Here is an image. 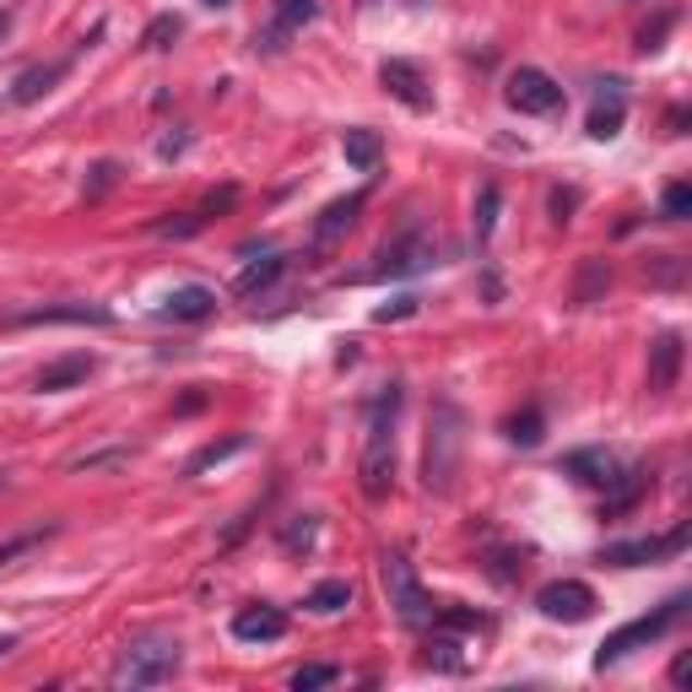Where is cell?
I'll use <instances>...</instances> for the list:
<instances>
[{"mask_svg":"<svg viewBox=\"0 0 692 692\" xmlns=\"http://www.w3.org/2000/svg\"><path fill=\"white\" fill-rule=\"evenodd\" d=\"M65 71H71V60H49V65H27L16 82H11V104L16 109H33L38 98H49L60 82H65Z\"/></svg>","mask_w":692,"mask_h":692,"instance_id":"ffe728a7","label":"cell"},{"mask_svg":"<svg viewBox=\"0 0 692 692\" xmlns=\"http://www.w3.org/2000/svg\"><path fill=\"white\" fill-rule=\"evenodd\" d=\"M363 5H374V0H363Z\"/></svg>","mask_w":692,"mask_h":692,"instance_id":"f907efd6","label":"cell"},{"mask_svg":"<svg viewBox=\"0 0 692 692\" xmlns=\"http://www.w3.org/2000/svg\"><path fill=\"white\" fill-rule=\"evenodd\" d=\"M201 406H206V396H184V401H179L173 412H179V416H190V412H201Z\"/></svg>","mask_w":692,"mask_h":692,"instance_id":"f6af8a7d","label":"cell"},{"mask_svg":"<svg viewBox=\"0 0 692 692\" xmlns=\"http://www.w3.org/2000/svg\"><path fill=\"white\" fill-rule=\"evenodd\" d=\"M201 5H211V11H222V5H233V0H201Z\"/></svg>","mask_w":692,"mask_h":692,"instance_id":"c3c4849f","label":"cell"},{"mask_svg":"<svg viewBox=\"0 0 692 692\" xmlns=\"http://www.w3.org/2000/svg\"><path fill=\"white\" fill-rule=\"evenodd\" d=\"M131 460V449H98V454H82L76 460V471H98V465H125Z\"/></svg>","mask_w":692,"mask_h":692,"instance_id":"f35d334b","label":"cell"},{"mask_svg":"<svg viewBox=\"0 0 692 692\" xmlns=\"http://www.w3.org/2000/svg\"><path fill=\"white\" fill-rule=\"evenodd\" d=\"M281 271H287V255H266V260H255L250 271H239L233 292H239V298H260V292H266V287L281 277Z\"/></svg>","mask_w":692,"mask_h":692,"instance_id":"cb8c5ba5","label":"cell"},{"mask_svg":"<svg viewBox=\"0 0 692 692\" xmlns=\"http://www.w3.org/2000/svg\"><path fill=\"white\" fill-rule=\"evenodd\" d=\"M547 206H553V222L562 228V222L573 217V206H579V190H553V201H547Z\"/></svg>","mask_w":692,"mask_h":692,"instance_id":"60d3db41","label":"cell"},{"mask_svg":"<svg viewBox=\"0 0 692 692\" xmlns=\"http://www.w3.org/2000/svg\"><path fill=\"white\" fill-rule=\"evenodd\" d=\"M308 611H319V617H336V611H347L352 606V584L347 579H325V584H314L308 590V600H303Z\"/></svg>","mask_w":692,"mask_h":692,"instance_id":"d4e9b609","label":"cell"},{"mask_svg":"<svg viewBox=\"0 0 692 692\" xmlns=\"http://www.w3.org/2000/svg\"><path fill=\"white\" fill-rule=\"evenodd\" d=\"M11 655H16V639H11V633H0V660H11Z\"/></svg>","mask_w":692,"mask_h":692,"instance_id":"bcb514c9","label":"cell"},{"mask_svg":"<svg viewBox=\"0 0 692 692\" xmlns=\"http://www.w3.org/2000/svg\"><path fill=\"white\" fill-rule=\"evenodd\" d=\"M660 217H666V222H688L692 217V184H682V179L666 184V195H660Z\"/></svg>","mask_w":692,"mask_h":692,"instance_id":"1f68e13d","label":"cell"},{"mask_svg":"<svg viewBox=\"0 0 692 692\" xmlns=\"http://www.w3.org/2000/svg\"><path fill=\"white\" fill-rule=\"evenodd\" d=\"M422 666H433V671H444V677H465V671H471V655H465V644H460L449 628H433Z\"/></svg>","mask_w":692,"mask_h":692,"instance_id":"44dd1931","label":"cell"},{"mask_svg":"<svg viewBox=\"0 0 692 692\" xmlns=\"http://www.w3.org/2000/svg\"><path fill=\"white\" fill-rule=\"evenodd\" d=\"M379 579H385V595H390V606H396V617L406 622V628H433V617H438V606H433V595L416 584L412 562L401 553H385L379 557Z\"/></svg>","mask_w":692,"mask_h":692,"instance_id":"5b68a950","label":"cell"},{"mask_svg":"<svg viewBox=\"0 0 692 692\" xmlns=\"http://www.w3.org/2000/svg\"><path fill=\"white\" fill-rule=\"evenodd\" d=\"M363 206H368V190H352V195H341V201H330V206L319 211V222H314V250H330L336 239H347Z\"/></svg>","mask_w":692,"mask_h":692,"instance_id":"2e32d148","label":"cell"},{"mask_svg":"<svg viewBox=\"0 0 692 692\" xmlns=\"http://www.w3.org/2000/svg\"><path fill=\"white\" fill-rule=\"evenodd\" d=\"M649 281H655V287H682V281H688V260H677V255L649 260Z\"/></svg>","mask_w":692,"mask_h":692,"instance_id":"e575fe53","label":"cell"},{"mask_svg":"<svg viewBox=\"0 0 692 692\" xmlns=\"http://www.w3.org/2000/svg\"><path fill=\"white\" fill-rule=\"evenodd\" d=\"M396 412H401V385H385L368 401V444L357 460V482L374 503L390 498V482H396Z\"/></svg>","mask_w":692,"mask_h":692,"instance_id":"6da1fadb","label":"cell"},{"mask_svg":"<svg viewBox=\"0 0 692 692\" xmlns=\"http://www.w3.org/2000/svg\"><path fill=\"white\" fill-rule=\"evenodd\" d=\"M93 368H98V357H93V352H65V357H54V363H44V368L33 374V390H38V396L76 390V385H87V379H93Z\"/></svg>","mask_w":692,"mask_h":692,"instance_id":"8fae6325","label":"cell"},{"mask_svg":"<svg viewBox=\"0 0 692 692\" xmlns=\"http://www.w3.org/2000/svg\"><path fill=\"white\" fill-rule=\"evenodd\" d=\"M688 606H692L688 595H671V600H666V606H655L649 617H633L628 628H617V633H611V639H606V644L595 649V666L606 671V666H617L622 655H633V649H649V644H660V639H666V633H671V628H677V622L688 617Z\"/></svg>","mask_w":692,"mask_h":692,"instance_id":"277c9868","label":"cell"},{"mask_svg":"<svg viewBox=\"0 0 692 692\" xmlns=\"http://www.w3.org/2000/svg\"><path fill=\"white\" fill-rule=\"evenodd\" d=\"M114 179H120V162H98L93 179H87V201H104L114 190Z\"/></svg>","mask_w":692,"mask_h":692,"instance_id":"8d00e7d4","label":"cell"},{"mask_svg":"<svg viewBox=\"0 0 692 692\" xmlns=\"http://www.w3.org/2000/svg\"><path fill=\"white\" fill-rule=\"evenodd\" d=\"M688 671H692V660H688V655H677V666H671V682H677V688H688Z\"/></svg>","mask_w":692,"mask_h":692,"instance_id":"ee69618b","label":"cell"},{"mask_svg":"<svg viewBox=\"0 0 692 692\" xmlns=\"http://www.w3.org/2000/svg\"><path fill=\"white\" fill-rule=\"evenodd\" d=\"M114 314L104 303H44V308H22L11 314V325H109Z\"/></svg>","mask_w":692,"mask_h":692,"instance_id":"4fadbf2b","label":"cell"},{"mask_svg":"<svg viewBox=\"0 0 692 692\" xmlns=\"http://www.w3.org/2000/svg\"><path fill=\"white\" fill-rule=\"evenodd\" d=\"M611 281L606 271V260H584V271H579V287H573V303H595V292Z\"/></svg>","mask_w":692,"mask_h":692,"instance_id":"836d02e7","label":"cell"},{"mask_svg":"<svg viewBox=\"0 0 692 692\" xmlns=\"http://www.w3.org/2000/svg\"><path fill=\"white\" fill-rule=\"evenodd\" d=\"M498 206H503V190H498V184H482V195H476V250L493 244V233H498Z\"/></svg>","mask_w":692,"mask_h":692,"instance_id":"4316f807","label":"cell"},{"mask_svg":"<svg viewBox=\"0 0 692 692\" xmlns=\"http://www.w3.org/2000/svg\"><path fill=\"white\" fill-rule=\"evenodd\" d=\"M179 33H184V22H179L173 11H162V16H151V22H146V33H141V49L162 54V49H173V44H179Z\"/></svg>","mask_w":692,"mask_h":692,"instance_id":"f1b7e54d","label":"cell"},{"mask_svg":"<svg viewBox=\"0 0 692 692\" xmlns=\"http://www.w3.org/2000/svg\"><path fill=\"white\" fill-rule=\"evenodd\" d=\"M239 206V184H228V190H217V195H206V206H201V217L211 222V217H222V211H233Z\"/></svg>","mask_w":692,"mask_h":692,"instance_id":"74e56055","label":"cell"},{"mask_svg":"<svg viewBox=\"0 0 692 692\" xmlns=\"http://www.w3.org/2000/svg\"><path fill=\"white\" fill-rule=\"evenodd\" d=\"M438 266V239L427 233V228H406L401 239H390L385 250H379V271L374 277H422V271H433Z\"/></svg>","mask_w":692,"mask_h":692,"instance_id":"8992f818","label":"cell"},{"mask_svg":"<svg viewBox=\"0 0 692 692\" xmlns=\"http://www.w3.org/2000/svg\"><path fill=\"white\" fill-rule=\"evenodd\" d=\"M379 87H385L396 104H406L412 114H433V87H427L422 65H412V60H385V65H379Z\"/></svg>","mask_w":692,"mask_h":692,"instance_id":"30bf717a","label":"cell"},{"mask_svg":"<svg viewBox=\"0 0 692 692\" xmlns=\"http://www.w3.org/2000/svg\"><path fill=\"white\" fill-rule=\"evenodd\" d=\"M692 542V525H671L666 536H644V542H611V547H600V562H611V568H644V562H666V557H677L682 547Z\"/></svg>","mask_w":692,"mask_h":692,"instance_id":"ba28073f","label":"cell"},{"mask_svg":"<svg viewBox=\"0 0 692 692\" xmlns=\"http://www.w3.org/2000/svg\"><path fill=\"white\" fill-rule=\"evenodd\" d=\"M622 125H628V87H622V82H600V98H595L584 131L595 141H611Z\"/></svg>","mask_w":692,"mask_h":692,"instance_id":"ac0fdd59","label":"cell"},{"mask_svg":"<svg viewBox=\"0 0 692 692\" xmlns=\"http://www.w3.org/2000/svg\"><path fill=\"white\" fill-rule=\"evenodd\" d=\"M671 22H677V16L666 11L655 27H644V33H639V49H644V54H649V49H660V38H666V27H671Z\"/></svg>","mask_w":692,"mask_h":692,"instance_id":"7bdbcfd3","label":"cell"},{"mask_svg":"<svg viewBox=\"0 0 692 692\" xmlns=\"http://www.w3.org/2000/svg\"><path fill=\"white\" fill-rule=\"evenodd\" d=\"M503 104L514 109V114H557L562 104H568V93L557 87L553 76L542 71V65H520L514 76H509V87H503Z\"/></svg>","mask_w":692,"mask_h":692,"instance_id":"52a82bcc","label":"cell"},{"mask_svg":"<svg viewBox=\"0 0 692 692\" xmlns=\"http://www.w3.org/2000/svg\"><path fill=\"white\" fill-rule=\"evenodd\" d=\"M406 314H416V298H396V303L374 308V319H379V325H390V319H406Z\"/></svg>","mask_w":692,"mask_h":692,"instance_id":"b9f144b4","label":"cell"},{"mask_svg":"<svg viewBox=\"0 0 692 692\" xmlns=\"http://www.w3.org/2000/svg\"><path fill=\"white\" fill-rule=\"evenodd\" d=\"M595 590L584 584V579H553V584H542L536 590V611L547 617V622H590L595 617Z\"/></svg>","mask_w":692,"mask_h":692,"instance_id":"9c48e42d","label":"cell"},{"mask_svg":"<svg viewBox=\"0 0 692 692\" xmlns=\"http://www.w3.org/2000/svg\"><path fill=\"white\" fill-rule=\"evenodd\" d=\"M5 38H11V11L0 5V49H5Z\"/></svg>","mask_w":692,"mask_h":692,"instance_id":"7dc6e473","label":"cell"},{"mask_svg":"<svg viewBox=\"0 0 692 692\" xmlns=\"http://www.w3.org/2000/svg\"><path fill=\"white\" fill-rule=\"evenodd\" d=\"M341 157H347L357 173H374V168H379V157H385V136L357 125V131H347V136H341Z\"/></svg>","mask_w":692,"mask_h":692,"instance_id":"7402d4cb","label":"cell"},{"mask_svg":"<svg viewBox=\"0 0 692 692\" xmlns=\"http://www.w3.org/2000/svg\"><path fill=\"white\" fill-rule=\"evenodd\" d=\"M211 314H217V292H211V287H201V281H190V287L168 292V298H162V308H157V319H162V325H201V319H211Z\"/></svg>","mask_w":692,"mask_h":692,"instance_id":"7c38bea8","label":"cell"},{"mask_svg":"<svg viewBox=\"0 0 692 692\" xmlns=\"http://www.w3.org/2000/svg\"><path fill=\"white\" fill-rule=\"evenodd\" d=\"M244 449H250V438H244V433H228V438H217V444L195 449V454L184 460V476L195 482L201 471H211V465H222V460H233V454H244Z\"/></svg>","mask_w":692,"mask_h":692,"instance_id":"603a6c76","label":"cell"},{"mask_svg":"<svg viewBox=\"0 0 692 692\" xmlns=\"http://www.w3.org/2000/svg\"><path fill=\"white\" fill-rule=\"evenodd\" d=\"M0 493H5V471H0Z\"/></svg>","mask_w":692,"mask_h":692,"instance_id":"681fc988","label":"cell"},{"mask_svg":"<svg viewBox=\"0 0 692 692\" xmlns=\"http://www.w3.org/2000/svg\"><path fill=\"white\" fill-rule=\"evenodd\" d=\"M314 16H319V0H277V27H287V33H298Z\"/></svg>","mask_w":692,"mask_h":692,"instance_id":"d6a6232c","label":"cell"},{"mask_svg":"<svg viewBox=\"0 0 692 692\" xmlns=\"http://www.w3.org/2000/svg\"><path fill=\"white\" fill-rule=\"evenodd\" d=\"M336 677H341V671H336V666H298V671H292V692H314V688H330V682H336Z\"/></svg>","mask_w":692,"mask_h":692,"instance_id":"d590c367","label":"cell"},{"mask_svg":"<svg viewBox=\"0 0 692 692\" xmlns=\"http://www.w3.org/2000/svg\"><path fill=\"white\" fill-rule=\"evenodd\" d=\"M233 639L239 644H277V639H287V611L281 606H244L233 617Z\"/></svg>","mask_w":692,"mask_h":692,"instance_id":"d6986e66","label":"cell"},{"mask_svg":"<svg viewBox=\"0 0 692 692\" xmlns=\"http://www.w3.org/2000/svg\"><path fill=\"white\" fill-rule=\"evenodd\" d=\"M562 476H573V482H584V487H611L617 476H622V465H617V454L611 449H573V454H562Z\"/></svg>","mask_w":692,"mask_h":692,"instance_id":"e0dca14e","label":"cell"},{"mask_svg":"<svg viewBox=\"0 0 692 692\" xmlns=\"http://www.w3.org/2000/svg\"><path fill=\"white\" fill-rule=\"evenodd\" d=\"M503 433H509V444L536 449V444L547 438V416H542V406H525L520 416H509V422H503Z\"/></svg>","mask_w":692,"mask_h":692,"instance_id":"484cf974","label":"cell"},{"mask_svg":"<svg viewBox=\"0 0 692 692\" xmlns=\"http://www.w3.org/2000/svg\"><path fill=\"white\" fill-rule=\"evenodd\" d=\"M682 357H688V347H682L677 330H666V336L649 341V390H655V396H671V390H677V379H682Z\"/></svg>","mask_w":692,"mask_h":692,"instance_id":"5bb4252c","label":"cell"},{"mask_svg":"<svg viewBox=\"0 0 692 692\" xmlns=\"http://www.w3.org/2000/svg\"><path fill=\"white\" fill-rule=\"evenodd\" d=\"M460 454H465V412H460L454 401H433L427 449H422V487H427L433 498H449V493H454Z\"/></svg>","mask_w":692,"mask_h":692,"instance_id":"7a4b0ae2","label":"cell"},{"mask_svg":"<svg viewBox=\"0 0 692 692\" xmlns=\"http://www.w3.org/2000/svg\"><path fill=\"white\" fill-rule=\"evenodd\" d=\"M655 487V471L649 465H628L611 487H606V503H600V520H622V514H633L639 503H644V493Z\"/></svg>","mask_w":692,"mask_h":692,"instance_id":"9a60e30c","label":"cell"},{"mask_svg":"<svg viewBox=\"0 0 692 692\" xmlns=\"http://www.w3.org/2000/svg\"><path fill=\"white\" fill-rule=\"evenodd\" d=\"M520 568H525V562H520V553H493V579L514 584V579H520Z\"/></svg>","mask_w":692,"mask_h":692,"instance_id":"ab89813d","label":"cell"},{"mask_svg":"<svg viewBox=\"0 0 692 692\" xmlns=\"http://www.w3.org/2000/svg\"><path fill=\"white\" fill-rule=\"evenodd\" d=\"M179 666H184V644L173 639V633H141L131 639L125 649H120V660H114V671H109V688H162V682H173L179 677Z\"/></svg>","mask_w":692,"mask_h":692,"instance_id":"3957f363","label":"cell"},{"mask_svg":"<svg viewBox=\"0 0 692 692\" xmlns=\"http://www.w3.org/2000/svg\"><path fill=\"white\" fill-rule=\"evenodd\" d=\"M314 542H319V514H292L287 525H281V553H314Z\"/></svg>","mask_w":692,"mask_h":692,"instance_id":"83f0119b","label":"cell"},{"mask_svg":"<svg viewBox=\"0 0 692 692\" xmlns=\"http://www.w3.org/2000/svg\"><path fill=\"white\" fill-rule=\"evenodd\" d=\"M54 531H60V525H38V531H22V536H11V542L0 547V568H11L16 557H27L33 547H44V542H49Z\"/></svg>","mask_w":692,"mask_h":692,"instance_id":"f546056e","label":"cell"},{"mask_svg":"<svg viewBox=\"0 0 692 692\" xmlns=\"http://www.w3.org/2000/svg\"><path fill=\"white\" fill-rule=\"evenodd\" d=\"M201 228H206V217H201V211H179V217L151 222V233H157V239H195Z\"/></svg>","mask_w":692,"mask_h":692,"instance_id":"4dcf8cb0","label":"cell"}]
</instances>
